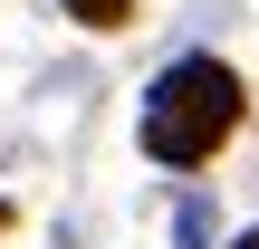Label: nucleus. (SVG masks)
<instances>
[{
    "mask_svg": "<svg viewBox=\"0 0 259 249\" xmlns=\"http://www.w3.org/2000/svg\"><path fill=\"white\" fill-rule=\"evenodd\" d=\"M0 230H10V202H0Z\"/></svg>",
    "mask_w": 259,
    "mask_h": 249,
    "instance_id": "nucleus-5",
    "label": "nucleus"
},
{
    "mask_svg": "<svg viewBox=\"0 0 259 249\" xmlns=\"http://www.w3.org/2000/svg\"><path fill=\"white\" fill-rule=\"evenodd\" d=\"M240 115H250V86L231 77V58H211V48H192V58H173L154 86H144V154L163 163V173H202L231 134H240Z\"/></svg>",
    "mask_w": 259,
    "mask_h": 249,
    "instance_id": "nucleus-1",
    "label": "nucleus"
},
{
    "mask_svg": "<svg viewBox=\"0 0 259 249\" xmlns=\"http://www.w3.org/2000/svg\"><path fill=\"white\" fill-rule=\"evenodd\" d=\"M231 249H259V230H240V240H231Z\"/></svg>",
    "mask_w": 259,
    "mask_h": 249,
    "instance_id": "nucleus-4",
    "label": "nucleus"
},
{
    "mask_svg": "<svg viewBox=\"0 0 259 249\" xmlns=\"http://www.w3.org/2000/svg\"><path fill=\"white\" fill-rule=\"evenodd\" d=\"M211 230H221V221H211V202H202V192H183V202H173V240H183V249H211Z\"/></svg>",
    "mask_w": 259,
    "mask_h": 249,
    "instance_id": "nucleus-2",
    "label": "nucleus"
},
{
    "mask_svg": "<svg viewBox=\"0 0 259 249\" xmlns=\"http://www.w3.org/2000/svg\"><path fill=\"white\" fill-rule=\"evenodd\" d=\"M67 10H77L87 29H125V19H135V0H67Z\"/></svg>",
    "mask_w": 259,
    "mask_h": 249,
    "instance_id": "nucleus-3",
    "label": "nucleus"
}]
</instances>
